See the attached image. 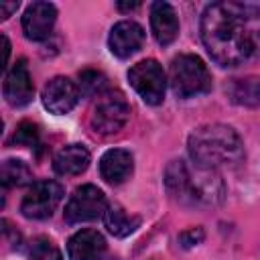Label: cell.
I'll list each match as a JSON object with an SVG mask.
<instances>
[{"instance_id": "obj_1", "label": "cell", "mask_w": 260, "mask_h": 260, "mask_svg": "<svg viewBox=\"0 0 260 260\" xmlns=\"http://www.w3.org/2000/svg\"><path fill=\"white\" fill-rule=\"evenodd\" d=\"M199 32L215 63L236 67L260 49V4L211 2L201 14Z\"/></svg>"}, {"instance_id": "obj_2", "label": "cell", "mask_w": 260, "mask_h": 260, "mask_svg": "<svg viewBox=\"0 0 260 260\" xmlns=\"http://www.w3.org/2000/svg\"><path fill=\"white\" fill-rule=\"evenodd\" d=\"M167 191L185 205H217L225 195L223 181L217 171L199 167L197 162L173 160L165 171Z\"/></svg>"}, {"instance_id": "obj_3", "label": "cell", "mask_w": 260, "mask_h": 260, "mask_svg": "<svg viewBox=\"0 0 260 260\" xmlns=\"http://www.w3.org/2000/svg\"><path fill=\"white\" fill-rule=\"evenodd\" d=\"M191 160L205 169L236 167L244 158L240 134L225 124H205L189 136Z\"/></svg>"}, {"instance_id": "obj_4", "label": "cell", "mask_w": 260, "mask_h": 260, "mask_svg": "<svg viewBox=\"0 0 260 260\" xmlns=\"http://www.w3.org/2000/svg\"><path fill=\"white\" fill-rule=\"evenodd\" d=\"M169 81L177 98H193L211 89V73L197 55H179L171 61Z\"/></svg>"}, {"instance_id": "obj_5", "label": "cell", "mask_w": 260, "mask_h": 260, "mask_svg": "<svg viewBox=\"0 0 260 260\" xmlns=\"http://www.w3.org/2000/svg\"><path fill=\"white\" fill-rule=\"evenodd\" d=\"M130 118V106L122 91H104L91 112V128L100 134L120 132Z\"/></svg>"}, {"instance_id": "obj_6", "label": "cell", "mask_w": 260, "mask_h": 260, "mask_svg": "<svg viewBox=\"0 0 260 260\" xmlns=\"http://www.w3.org/2000/svg\"><path fill=\"white\" fill-rule=\"evenodd\" d=\"M128 81L134 87V91L150 106H158L165 100V85L167 77L162 71V65L154 59L138 61L128 71Z\"/></svg>"}, {"instance_id": "obj_7", "label": "cell", "mask_w": 260, "mask_h": 260, "mask_svg": "<svg viewBox=\"0 0 260 260\" xmlns=\"http://www.w3.org/2000/svg\"><path fill=\"white\" fill-rule=\"evenodd\" d=\"M108 209L106 195L95 185H81L73 191L65 205V221L67 223H83L104 217Z\"/></svg>"}, {"instance_id": "obj_8", "label": "cell", "mask_w": 260, "mask_h": 260, "mask_svg": "<svg viewBox=\"0 0 260 260\" xmlns=\"http://www.w3.org/2000/svg\"><path fill=\"white\" fill-rule=\"evenodd\" d=\"M63 199V187L55 181H37L26 191L20 203V211L28 219H47L53 215Z\"/></svg>"}, {"instance_id": "obj_9", "label": "cell", "mask_w": 260, "mask_h": 260, "mask_svg": "<svg viewBox=\"0 0 260 260\" xmlns=\"http://www.w3.org/2000/svg\"><path fill=\"white\" fill-rule=\"evenodd\" d=\"M79 95L81 93H79V87L75 81H71L69 77H63V75H57V77L49 79L47 85L43 87L41 102H43L45 110L61 116L75 108Z\"/></svg>"}, {"instance_id": "obj_10", "label": "cell", "mask_w": 260, "mask_h": 260, "mask_svg": "<svg viewBox=\"0 0 260 260\" xmlns=\"http://www.w3.org/2000/svg\"><path fill=\"white\" fill-rule=\"evenodd\" d=\"M2 93H4V100L12 108H22L32 100L35 85H32V77H30V71L26 65V59H18L10 67V71L4 77Z\"/></svg>"}, {"instance_id": "obj_11", "label": "cell", "mask_w": 260, "mask_h": 260, "mask_svg": "<svg viewBox=\"0 0 260 260\" xmlns=\"http://www.w3.org/2000/svg\"><path fill=\"white\" fill-rule=\"evenodd\" d=\"M57 8L51 2H32L22 14V30L30 41H45L55 26Z\"/></svg>"}, {"instance_id": "obj_12", "label": "cell", "mask_w": 260, "mask_h": 260, "mask_svg": "<svg viewBox=\"0 0 260 260\" xmlns=\"http://www.w3.org/2000/svg\"><path fill=\"white\" fill-rule=\"evenodd\" d=\"M144 43V28L134 22V20H120L118 24L112 26L110 37H108V47L112 55L118 59H128L134 53L140 51Z\"/></svg>"}, {"instance_id": "obj_13", "label": "cell", "mask_w": 260, "mask_h": 260, "mask_svg": "<svg viewBox=\"0 0 260 260\" xmlns=\"http://www.w3.org/2000/svg\"><path fill=\"white\" fill-rule=\"evenodd\" d=\"M106 238L98 230H79L67 242L69 260H102L106 254Z\"/></svg>"}, {"instance_id": "obj_14", "label": "cell", "mask_w": 260, "mask_h": 260, "mask_svg": "<svg viewBox=\"0 0 260 260\" xmlns=\"http://www.w3.org/2000/svg\"><path fill=\"white\" fill-rule=\"evenodd\" d=\"M134 171V158L124 148H110L100 158V175L110 185H120L130 179Z\"/></svg>"}, {"instance_id": "obj_15", "label": "cell", "mask_w": 260, "mask_h": 260, "mask_svg": "<svg viewBox=\"0 0 260 260\" xmlns=\"http://www.w3.org/2000/svg\"><path fill=\"white\" fill-rule=\"evenodd\" d=\"M150 28L158 45H171L179 35V18L169 2H154L150 6Z\"/></svg>"}, {"instance_id": "obj_16", "label": "cell", "mask_w": 260, "mask_h": 260, "mask_svg": "<svg viewBox=\"0 0 260 260\" xmlns=\"http://www.w3.org/2000/svg\"><path fill=\"white\" fill-rule=\"evenodd\" d=\"M89 150L83 146V144H67L63 146L55 158H53V169L57 175H63V177H73V175H79L83 173L87 167H89Z\"/></svg>"}, {"instance_id": "obj_17", "label": "cell", "mask_w": 260, "mask_h": 260, "mask_svg": "<svg viewBox=\"0 0 260 260\" xmlns=\"http://www.w3.org/2000/svg\"><path fill=\"white\" fill-rule=\"evenodd\" d=\"M228 98L244 108H258L260 106V77L256 75H246L238 79H230L225 85Z\"/></svg>"}, {"instance_id": "obj_18", "label": "cell", "mask_w": 260, "mask_h": 260, "mask_svg": "<svg viewBox=\"0 0 260 260\" xmlns=\"http://www.w3.org/2000/svg\"><path fill=\"white\" fill-rule=\"evenodd\" d=\"M102 219H104L108 232L112 236H118V238H124V236L132 234L138 228V221H140L138 217H130L120 205H108Z\"/></svg>"}, {"instance_id": "obj_19", "label": "cell", "mask_w": 260, "mask_h": 260, "mask_svg": "<svg viewBox=\"0 0 260 260\" xmlns=\"http://www.w3.org/2000/svg\"><path fill=\"white\" fill-rule=\"evenodd\" d=\"M32 181V171L28 169L26 162L8 158L2 162V185L8 187H22Z\"/></svg>"}, {"instance_id": "obj_20", "label": "cell", "mask_w": 260, "mask_h": 260, "mask_svg": "<svg viewBox=\"0 0 260 260\" xmlns=\"http://www.w3.org/2000/svg\"><path fill=\"white\" fill-rule=\"evenodd\" d=\"M77 87H79V93L85 95V98L95 95V93L102 95L104 89H106V75L100 73V71H95V69H83V71L79 73V83H77Z\"/></svg>"}, {"instance_id": "obj_21", "label": "cell", "mask_w": 260, "mask_h": 260, "mask_svg": "<svg viewBox=\"0 0 260 260\" xmlns=\"http://www.w3.org/2000/svg\"><path fill=\"white\" fill-rule=\"evenodd\" d=\"M37 140H39V128H37V124H32V122H20L8 142L12 146H35Z\"/></svg>"}, {"instance_id": "obj_22", "label": "cell", "mask_w": 260, "mask_h": 260, "mask_svg": "<svg viewBox=\"0 0 260 260\" xmlns=\"http://www.w3.org/2000/svg\"><path fill=\"white\" fill-rule=\"evenodd\" d=\"M28 260H63V254H61V250H59L53 242H49V240H39V242L32 246Z\"/></svg>"}, {"instance_id": "obj_23", "label": "cell", "mask_w": 260, "mask_h": 260, "mask_svg": "<svg viewBox=\"0 0 260 260\" xmlns=\"http://www.w3.org/2000/svg\"><path fill=\"white\" fill-rule=\"evenodd\" d=\"M179 240H181V244H183L185 248H191V246H195V244H199V242L203 240V230H201V228H191V230L183 232V234L179 236Z\"/></svg>"}, {"instance_id": "obj_24", "label": "cell", "mask_w": 260, "mask_h": 260, "mask_svg": "<svg viewBox=\"0 0 260 260\" xmlns=\"http://www.w3.org/2000/svg\"><path fill=\"white\" fill-rule=\"evenodd\" d=\"M16 8H18V2H0V16L8 18Z\"/></svg>"}, {"instance_id": "obj_25", "label": "cell", "mask_w": 260, "mask_h": 260, "mask_svg": "<svg viewBox=\"0 0 260 260\" xmlns=\"http://www.w3.org/2000/svg\"><path fill=\"white\" fill-rule=\"evenodd\" d=\"M2 43H4V67H6V63H8V55H10V43H8L6 37H2Z\"/></svg>"}, {"instance_id": "obj_26", "label": "cell", "mask_w": 260, "mask_h": 260, "mask_svg": "<svg viewBox=\"0 0 260 260\" xmlns=\"http://www.w3.org/2000/svg\"><path fill=\"white\" fill-rule=\"evenodd\" d=\"M138 6H140L138 2H132V4H124V2H120V4H118L120 10H132V8H138Z\"/></svg>"}]
</instances>
